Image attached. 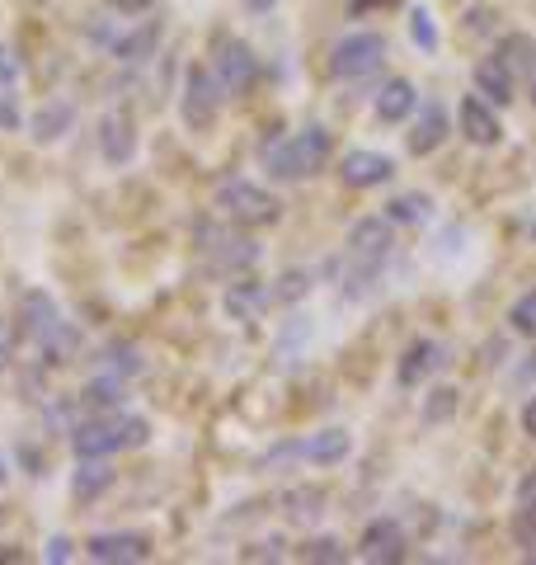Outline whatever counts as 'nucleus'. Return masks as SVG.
Here are the masks:
<instances>
[{
	"mask_svg": "<svg viewBox=\"0 0 536 565\" xmlns=\"http://www.w3.org/2000/svg\"><path fill=\"white\" fill-rule=\"evenodd\" d=\"M330 132L325 128H301L292 137H278L264 147V166L274 180H311L330 161Z\"/></svg>",
	"mask_w": 536,
	"mask_h": 565,
	"instance_id": "nucleus-1",
	"label": "nucleus"
},
{
	"mask_svg": "<svg viewBox=\"0 0 536 565\" xmlns=\"http://www.w3.org/2000/svg\"><path fill=\"white\" fill-rule=\"evenodd\" d=\"M151 438V424L137 415H89L71 429L76 457H109L118 448H141Z\"/></svg>",
	"mask_w": 536,
	"mask_h": 565,
	"instance_id": "nucleus-2",
	"label": "nucleus"
},
{
	"mask_svg": "<svg viewBox=\"0 0 536 565\" xmlns=\"http://www.w3.org/2000/svg\"><path fill=\"white\" fill-rule=\"evenodd\" d=\"M217 207L226 212L236 226H274L282 217V203L255 180H222L217 189Z\"/></svg>",
	"mask_w": 536,
	"mask_h": 565,
	"instance_id": "nucleus-3",
	"label": "nucleus"
},
{
	"mask_svg": "<svg viewBox=\"0 0 536 565\" xmlns=\"http://www.w3.org/2000/svg\"><path fill=\"white\" fill-rule=\"evenodd\" d=\"M386 62V39L382 33H349L330 52V76L334 81H363L367 71H377Z\"/></svg>",
	"mask_w": 536,
	"mask_h": 565,
	"instance_id": "nucleus-4",
	"label": "nucleus"
},
{
	"mask_svg": "<svg viewBox=\"0 0 536 565\" xmlns=\"http://www.w3.org/2000/svg\"><path fill=\"white\" fill-rule=\"evenodd\" d=\"M212 76H217V85L226 95H245L259 76V62L240 39L222 33V39H212Z\"/></svg>",
	"mask_w": 536,
	"mask_h": 565,
	"instance_id": "nucleus-5",
	"label": "nucleus"
},
{
	"mask_svg": "<svg viewBox=\"0 0 536 565\" xmlns=\"http://www.w3.org/2000/svg\"><path fill=\"white\" fill-rule=\"evenodd\" d=\"M217 109H222V85L212 76L207 66H189L184 76V122L193 132H207L217 122Z\"/></svg>",
	"mask_w": 536,
	"mask_h": 565,
	"instance_id": "nucleus-6",
	"label": "nucleus"
},
{
	"mask_svg": "<svg viewBox=\"0 0 536 565\" xmlns=\"http://www.w3.org/2000/svg\"><path fill=\"white\" fill-rule=\"evenodd\" d=\"M349 255L357 264H367V269H377V264L390 255V217H363V222H353Z\"/></svg>",
	"mask_w": 536,
	"mask_h": 565,
	"instance_id": "nucleus-7",
	"label": "nucleus"
},
{
	"mask_svg": "<svg viewBox=\"0 0 536 565\" xmlns=\"http://www.w3.org/2000/svg\"><path fill=\"white\" fill-rule=\"evenodd\" d=\"M390 174H396V166H390L382 151H349L344 161H339V180L349 189H377Z\"/></svg>",
	"mask_w": 536,
	"mask_h": 565,
	"instance_id": "nucleus-8",
	"label": "nucleus"
},
{
	"mask_svg": "<svg viewBox=\"0 0 536 565\" xmlns=\"http://www.w3.org/2000/svg\"><path fill=\"white\" fill-rule=\"evenodd\" d=\"M85 556H89V561H104V565L147 561V556H151V542L137 537V533H99V537L85 542Z\"/></svg>",
	"mask_w": 536,
	"mask_h": 565,
	"instance_id": "nucleus-9",
	"label": "nucleus"
},
{
	"mask_svg": "<svg viewBox=\"0 0 536 565\" xmlns=\"http://www.w3.org/2000/svg\"><path fill=\"white\" fill-rule=\"evenodd\" d=\"M475 90H480V99H485V104L504 109V104H513L517 81L504 71V62H499L494 52H490V57H480V62H475Z\"/></svg>",
	"mask_w": 536,
	"mask_h": 565,
	"instance_id": "nucleus-10",
	"label": "nucleus"
},
{
	"mask_svg": "<svg viewBox=\"0 0 536 565\" xmlns=\"http://www.w3.org/2000/svg\"><path fill=\"white\" fill-rule=\"evenodd\" d=\"M442 363H447V349L438 340H415L400 359V386H419L424 377H433Z\"/></svg>",
	"mask_w": 536,
	"mask_h": 565,
	"instance_id": "nucleus-11",
	"label": "nucleus"
},
{
	"mask_svg": "<svg viewBox=\"0 0 536 565\" xmlns=\"http://www.w3.org/2000/svg\"><path fill=\"white\" fill-rule=\"evenodd\" d=\"M99 141H104V161L109 166H128L137 151V128L128 114H109L99 122Z\"/></svg>",
	"mask_w": 536,
	"mask_h": 565,
	"instance_id": "nucleus-12",
	"label": "nucleus"
},
{
	"mask_svg": "<svg viewBox=\"0 0 536 565\" xmlns=\"http://www.w3.org/2000/svg\"><path fill=\"white\" fill-rule=\"evenodd\" d=\"M461 132H467V141H475V147H494V141L504 137V128H499V118H494V104L471 95L461 104Z\"/></svg>",
	"mask_w": 536,
	"mask_h": 565,
	"instance_id": "nucleus-13",
	"label": "nucleus"
},
{
	"mask_svg": "<svg viewBox=\"0 0 536 565\" xmlns=\"http://www.w3.org/2000/svg\"><path fill=\"white\" fill-rule=\"evenodd\" d=\"M363 561H377V565H390V561H405V533H400V523H372L367 533H363Z\"/></svg>",
	"mask_w": 536,
	"mask_h": 565,
	"instance_id": "nucleus-14",
	"label": "nucleus"
},
{
	"mask_svg": "<svg viewBox=\"0 0 536 565\" xmlns=\"http://www.w3.org/2000/svg\"><path fill=\"white\" fill-rule=\"evenodd\" d=\"M442 137H447L442 104H424L419 118H415V128H409V151H415V156H433L442 147Z\"/></svg>",
	"mask_w": 536,
	"mask_h": 565,
	"instance_id": "nucleus-15",
	"label": "nucleus"
},
{
	"mask_svg": "<svg viewBox=\"0 0 536 565\" xmlns=\"http://www.w3.org/2000/svg\"><path fill=\"white\" fill-rule=\"evenodd\" d=\"M203 241H207V255H212V264H217V269H249V264L259 259V245H249V241L212 236V232H203Z\"/></svg>",
	"mask_w": 536,
	"mask_h": 565,
	"instance_id": "nucleus-16",
	"label": "nucleus"
},
{
	"mask_svg": "<svg viewBox=\"0 0 536 565\" xmlns=\"http://www.w3.org/2000/svg\"><path fill=\"white\" fill-rule=\"evenodd\" d=\"M415 104H419V95H415V85H409L405 76L400 81H386L382 95H377V118L382 122H405L409 114H415Z\"/></svg>",
	"mask_w": 536,
	"mask_h": 565,
	"instance_id": "nucleus-17",
	"label": "nucleus"
},
{
	"mask_svg": "<svg viewBox=\"0 0 536 565\" xmlns=\"http://www.w3.org/2000/svg\"><path fill=\"white\" fill-rule=\"evenodd\" d=\"M494 57L504 62V71L517 81V76H532L536 71V43H532V33H508L504 43L494 47Z\"/></svg>",
	"mask_w": 536,
	"mask_h": 565,
	"instance_id": "nucleus-18",
	"label": "nucleus"
},
{
	"mask_svg": "<svg viewBox=\"0 0 536 565\" xmlns=\"http://www.w3.org/2000/svg\"><path fill=\"white\" fill-rule=\"evenodd\" d=\"M114 486V467L104 462V457H81L76 467V481H71V490H76V500H99L104 490Z\"/></svg>",
	"mask_w": 536,
	"mask_h": 565,
	"instance_id": "nucleus-19",
	"label": "nucleus"
},
{
	"mask_svg": "<svg viewBox=\"0 0 536 565\" xmlns=\"http://www.w3.org/2000/svg\"><path fill=\"white\" fill-rule=\"evenodd\" d=\"M24 311H29V334L39 344H47L52 334H57L66 321L57 316V307H52V297H43V292H29V302H24Z\"/></svg>",
	"mask_w": 536,
	"mask_h": 565,
	"instance_id": "nucleus-20",
	"label": "nucleus"
},
{
	"mask_svg": "<svg viewBox=\"0 0 536 565\" xmlns=\"http://www.w3.org/2000/svg\"><path fill=\"white\" fill-rule=\"evenodd\" d=\"M268 302V292L259 288V282H236V288L226 292V311L236 316V321H255V316L264 311Z\"/></svg>",
	"mask_w": 536,
	"mask_h": 565,
	"instance_id": "nucleus-21",
	"label": "nucleus"
},
{
	"mask_svg": "<svg viewBox=\"0 0 536 565\" xmlns=\"http://www.w3.org/2000/svg\"><path fill=\"white\" fill-rule=\"evenodd\" d=\"M118 392H122V382L118 377H99V382H85V392H81V405L89 415H109L114 405H118Z\"/></svg>",
	"mask_w": 536,
	"mask_h": 565,
	"instance_id": "nucleus-22",
	"label": "nucleus"
},
{
	"mask_svg": "<svg viewBox=\"0 0 536 565\" xmlns=\"http://www.w3.org/2000/svg\"><path fill=\"white\" fill-rule=\"evenodd\" d=\"M301 452H307L311 462H339V457H349V434L344 429H325V434H315Z\"/></svg>",
	"mask_w": 536,
	"mask_h": 565,
	"instance_id": "nucleus-23",
	"label": "nucleus"
},
{
	"mask_svg": "<svg viewBox=\"0 0 536 565\" xmlns=\"http://www.w3.org/2000/svg\"><path fill=\"white\" fill-rule=\"evenodd\" d=\"M71 104H47V109L33 118V141H52V137H62L71 128Z\"/></svg>",
	"mask_w": 536,
	"mask_h": 565,
	"instance_id": "nucleus-24",
	"label": "nucleus"
},
{
	"mask_svg": "<svg viewBox=\"0 0 536 565\" xmlns=\"http://www.w3.org/2000/svg\"><path fill=\"white\" fill-rule=\"evenodd\" d=\"M386 217L390 226H419L428 217V199L424 193H400L396 203H386Z\"/></svg>",
	"mask_w": 536,
	"mask_h": 565,
	"instance_id": "nucleus-25",
	"label": "nucleus"
},
{
	"mask_svg": "<svg viewBox=\"0 0 536 565\" xmlns=\"http://www.w3.org/2000/svg\"><path fill=\"white\" fill-rule=\"evenodd\" d=\"M508 330L523 334V340H536V292H523L508 307Z\"/></svg>",
	"mask_w": 536,
	"mask_h": 565,
	"instance_id": "nucleus-26",
	"label": "nucleus"
},
{
	"mask_svg": "<svg viewBox=\"0 0 536 565\" xmlns=\"http://www.w3.org/2000/svg\"><path fill=\"white\" fill-rule=\"evenodd\" d=\"M156 39H160V29H156V24H147L141 33H132V39H122V43H118V57H122V62H141V57H151Z\"/></svg>",
	"mask_w": 536,
	"mask_h": 565,
	"instance_id": "nucleus-27",
	"label": "nucleus"
},
{
	"mask_svg": "<svg viewBox=\"0 0 536 565\" xmlns=\"http://www.w3.org/2000/svg\"><path fill=\"white\" fill-rule=\"evenodd\" d=\"M320 504H325V494H320V490H292V494H288V514L301 519V523L315 519Z\"/></svg>",
	"mask_w": 536,
	"mask_h": 565,
	"instance_id": "nucleus-28",
	"label": "nucleus"
},
{
	"mask_svg": "<svg viewBox=\"0 0 536 565\" xmlns=\"http://www.w3.org/2000/svg\"><path fill=\"white\" fill-rule=\"evenodd\" d=\"M452 411H457V392H452V386H442V392H433V401H428L424 419H428V424H438V419H447Z\"/></svg>",
	"mask_w": 536,
	"mask_h": 565,
	"instance_id": "nucleus-29",
	"label": "nucleus"
},
{
	"mask_svg": "<svg viewBox=\"0 0 536 565\" xmlns=\"http://www.w3.org/2000/svg\"><path fill=\"white\" fill-rule=\"evenodd\" d=\"M301 556H307V561H344L349 552H344V546H339L334 537H315V542H311Z\"/></svg>",
	"mask_w": 536,
	"mask_h": 565,
	"instance_id": "nucleus-30",
	"label": "nucleus"
},
{
	"mask_svg": "<svg viewBox=\"0 0 536 565\" xmlns=\"http://www.w3.org/2000/svg\"><path fill=\"white\" fill-rule=\"evenodd\" d=\"M114 373H128V377H137L141 373V359H137V349H114Z\"/></svg>",
	"mask_w": 536,
	"mask_h": 565,
	"instance_id": "nucleus-31",
	"label": "nucleus"
},
{
	"mask_svg": "<svg viewBox=\"0 0 536 565\" xmlns=\"http://www.w3.org/2000/svg\"><path fill=\"white\" fill-rule=\"evenodd\" d=\"M467 29H471V33H490V29H494V10H490V6H471V10H467Z\"/></svg>",
	"mask_w": 536,
	"mask_h": 565,
	"instance_id": "nucleus-32",
	"label": "nucleus"
},
{
	"mask_svg": "<svg viewBox=\"0 0 536 565\" xmlns=\"http://www.w3.org/2000/svg\"><path fill=\"white\" fill-rule=\"evenodd\" d=\"M517 509H527V514H536V471H527L523 481H517Z\"/></svg>",
	"mask_w": 536,
	"mask_h": 565,
	"instance_id": "nucleus-33",
	"label": "nucleus"
},
{
	"mask_svg": "<svg viewBox=\"0 0 536 565\" xmlns=\"http://www.w3.org/2000/svg\"><path fill=\"white\" fill-rule=\"evenodd\" d=\"M14 81H20V57L0 43V85H14Z\"/></svg>",
	"mask_w": 536,
	"mask_h": 565,
	"instance_id": "nucleus-34",
	"label": "nucleus"
},
{
	"mask_svg": "<svg viewBox=\"0 0 536 565\" xmlns=\"http://www.w3.org/2000/svg\"><path fill=\"white\" fill-rule=\"evenodd\" d=\"M10 359H14V326L0 321V367H6Z\"/></svg>",
	"mask_w": 536,
	"mask_h": 565,
	"instance_id": "nucleus-35",
	"label": "nucleus"
},
{
	"mask_svg": "<svg viewBox=\"0 0 536 565\" xmlns=\"http://www.w3.org/2000/svg\"><path fill=\"white\" fill-rule=\"evenodd\" d=\"M301 292H307V274H288V278H282L278 297H288V302H292V297H301Z\"/></svg>",
	"mask_w": 536,
	"mask_h": 565,
	"instance_id": "nucleus-36",
	"label": "nucleus"
},
{
	"mask_svg": "<svg viewBox=\"0 0 536 565\" xmlns=\"http://www.w3.org/2000/svg\"><path fill=\"white\" fill-rule=\"evenodd\" d=\"M415 39H419L424 47H433V24H428L424 10H415Z\"/></svg>",
	"mask_w": 536,
	"mask_h": 565,
	"instance_id": "nucleus-37",
	"label": "nucleus"
},
{
	"mask_svg": "<svg viewBox=\"0 0 536 565\" xmlns=\"http://www.w3.org/2000/svg\"><path fill=\"white\" fill-rule=\"evenodd\" d=\"M47 561H71V542L66 537H52L47 542Z\"/></svg>",
	"mask_w": 536,
	"mask_h": 565,
	"instance_id": "nucleus-38",
	"label": "nucleus"
},
{
	"mask_svg": "<svg viewBox=\"0 0 536 565\" xmlns=\"http://www.w3.org/2000/svg\"><path fill=\"white\" fill-rule=\"evenodd\" d=\"M114 6H118L122 14H141L147 6H156V0H114Z\"/></svg>",
	"mask_w": 536,
	"mask_h": 565,
	"instance_id": "nucleus-39",
	"label": "nucleus"
},
{
	"mask_svg": "<svg viewBox=\"0 0 536 565\" xmlns=\"http://www.w3.org/2000/svg\"><path fill=\"white\" fill-rule=\"evenodd\" d=\"M523 429H527V434L536 438V396H532V401L523 405Z\"/></svg>",
	"mask_w": 536,
	"mask_h": 565,
	"instance_id": "nucleus-40",
	"label": "nucleus"
},
{
	"mask_svg": "<svg viewBox=\"0 0 536 565\" xmlns=\"http://www.w3.org/2000/svg\"><path fill=\"white\" fill-rule=\"evenodd\" d=\"M0 122H6V128H14V122H20V114H14L10 104H0Z\"/></svg>",
	"mask_w": 536,
	"mask_h": 565,
	"instance_id": "nucleus-41",
	"label": "nucleus"
},
{
	"mask_svg": "<svg viewBox=\"0 0 536 565\" xmlns=\"http://www.w3.org/2000/svg\"><path fill=\"white\" fill-rule=\"evenodd\" d=\"M245 6H249V10H274L278 0H245Z\"/></svg>",
	"mask_w": 536,
	"mask_h": 565,
	"instance_id": "nucleus-42",
	"label": "nucleus"
},
{
	"mask_svg": "<svg viewBox=\"0 0 536 565\" xmlns=\"http://www.w3.org/2000/svg\"><path fill=\"white\" fill-rule=\"evenodd\" d=\"M527 81H532V104H536V71H532V76H527Z\"/></svg>",
	"mask_w": 536,
	"mask_h": 565,
	"instance_id": "nucleus-43",
	"label": "nucleus"
}]
</instances>
